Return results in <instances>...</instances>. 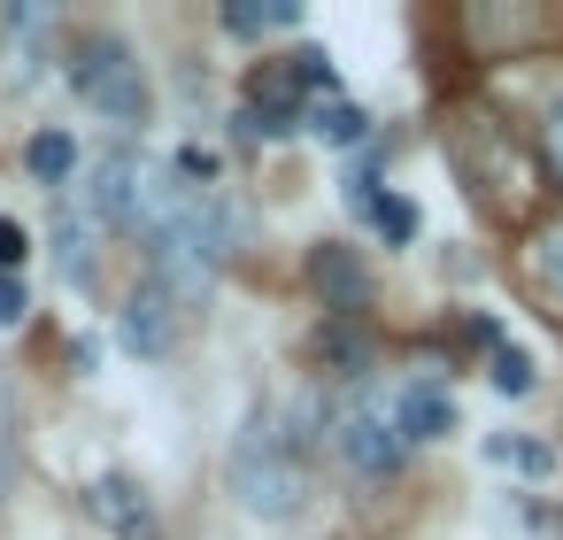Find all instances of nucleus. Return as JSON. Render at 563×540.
Wrapping results in <instances>:
<instances>
[{
  "mask_svg": "<svg viewBox=\"0 0 563 540\" xmlns=\"http://www.w3.org/2000/svg\"><path fill=\"white\" fill-rule=\"evenodd\" d=\"M224 478H232V494H240L247 517L286 525V517L309 502V471H301V432H294V417H278L271 401L247 409V425L232 432Z\"/></svg>",
  "mask_w": 563,
  "mask_h": 540,
  "instance_id": "1",
  "label": "nucleus"
},
{
  "mask_svg": "<svg viewBox=\"0 0 563 540\" xmlns=\"http://www.w3.org/2000/svg\"><path fill=\"white\" fill-rule=\"evenodd\" d=\"M70 86H78V101L93 109V117H109V124H147V70H140V55L117 40V32H93V40H78L70 47Z\"/></svg>",
  "mask_w": 563,
  "mask_h": 540,
  "instance_id": "2",
  "label": "nucleus"
},
{
  "mask_svg": "<svg viewBox=\"0 0 563 540\" xmlns=\"http://www.w3.org/2000/svg\"><path fill=\"white\" fill-rule=\"evenodd\" d=\"M324 432H332L340 463H347V471H363V478H394V471H401V455H409V440H401V425H394V401H386V394H371V386H355V394L324 417Z\"/></svg>",
  "mask_w": 563,
  "mask_h": 540,
  "instance_id": "3",
  "label": "nucleus"
},
{
  "mask_svg": "<svg viewBox=\"0 0 563 540\" xmlns=\"http://www.w3.org/2000/svg\"><path fill=\"white\" fill-rule=\"evenodd\" d=\"M147 178H155V163H147L140 147H109V155L93 163V178H86V217H93V224H132V232H140Z\"/></svg>",
  "mask_w": 563,
  "mask_h": 540,
  "instance_id": "4",
  "label": "nucleus"
},
{
  "mask_svg": "<svg viewBox=\"0 0 563 540\" xmlns=\"http://www.w3.org/2000/svg\"><path fill=\"white\" fill-rule=\"evenodd\" d=\"M178 294L170 286H155V278H140L132 294H124V309H117V348L124 355H140V363H163L170 355V340H178Z\"/></svg>",
  "mask_w": 563,
  "mask_h": 540,
  "instance_id": "5",
  "label": "nucleus"
},
{
  "mask_svg": "<svg viewBox=\"0 0 563 540\" xmlns=\"http://www.w3.org/2000/svg\"><path fill=\"white\" fill-rule=\"evenodd\" d=\"M86 509H93L117 540H155V502H147V486H140L132 471H101V478L86 486Z\"/></svg>",
  "mask_w": 563,
  "mask_h": 540,
  "instance_id": "6",
  "label": "nucleus"
},
{
  "mask_svg": "<svg viewBox=\"0 0 563 540\" xmlns=\"http://www.w3.org/2000/svg\"><path fill=\"white\" fill-rule=\"evenodd\" d=\"M386 401H394V425H401V440H409V448H417V440H440V432H455V394H448L432 371L401 378Z\"/></svg>",
  "mask_w": 563,
  "mask_h": 540,
  "instance_id": "7",
  "label": "nucleus"
},
{
  "mask_svg": "<svg viewBox=\"0 0 563 540\" xmlns=\"http://www.w3.org/2000/svg\"><path fill=\"white\" fill-rule=\"evenodd\" d=\"M309 286L324 294V309H332V317H355V309H363V294H371V278H363L355 247H317V255H309Z\"/></svg>",
  "mask_w": 563,
  "mask_h": 540,
  "instance_id": "8",
  "label": "nucleus"
},
{
  "mask_svg": "<svg viewBox=\"0 0 563 540\" xmlns=\"http://www.w3.org/2000/svg\"><path fill=\"white\" fill-rule=\"evenodd\" d=\"M47 247H55V271H63L70 286H93V217H86L78 201H63V209H55Z\"/></svg>",
  "mask_w": 563,
  "mask_h": 540,
  "instance_id": "9",
  "label": "nucleus"
},
{
  "mask_svg": "<svg viewBox=\"0 0 563 540\" xmlns=\"http://www.w3.org/2000/svg\"><path fill=\"white\" fill-rule=\"evenodd\" d=\"M24 170H32L40 186H70V170H78V140H70L63 124L32 132V140H24Z\"/></svg>",
  "mask_w": 563,
  "mask_h": 540,
  "instance_id": "10",
  "label": "nucleus"
},
{
  "mask_svg": "<svg viewBox=\"0 0 563 540\" xmlns=\"http://www.w3.org/2000/svg\"><path fill=\"white\" fill-rule=\"evenodd\" d=\"M232 40H263V32H294L301 24V0H271V9H247V0H224V16H217Z\"/></svg>",
  "mask_w": 563,
  "mask_h": 540,
  "instance_id": "11",
  "label": "nucleus"
},
{
  "mask_svg": "<svg viewBox=\"0 0 563 540\" xmlns=\"http://www.w3.org/2000/svg\"><path fill=\"white\" fill-rule=\"evenodd\" d=\"M309 132H317V140H332V147H363V140H371V117H363L347 93H332V101H317V109H309Z\"/></svg>",
  "mask_w": 563,
  "mask_h": 540,
  "instance_id": "12",
  "label": "nucleus"
},
{
  "mask_svg": "<svg viewBox=\"0 0 563 540\" xmlns=\"http://www.w3.org/2000/svg\"><path fill=\"white\" fill-rule=\"evenodd\" d=\"M525 263H532V286H540V294L563 309V217L532 232V255H525Z\"/></svg>",
  "mask_w": 563,
  "mask_h": 540,
  "instance_id": "13",
  "label": "nucleus"
},
{
  "mask_svg": "<svg viewBox=\"0 0 563 540\" xmlns=\"http://www.w3.org/2000/svg\"><path fill=\"white\" fill-rule=\"evenodd\" d=\"M317 355L332 363V378H363V363H371V348H363V332H355V317H332V332L317 340Z\"/></svg>",
  "mask_w": 563,
  "mask_h": 540,
  "instance_id": "14",
  "label": "nucleus"
},
{
  "mask_svg": "<svg viewBox=\"0 0 563 540\" xmlns=\"http://www.w3.org/2000/svg\"><path fill=\"white\" fill-rule=\"evenodd\" d=\"M486 463H509V471H525V478H548L555 455H548L540 440H509V432H494V440H486Z\"/></svg>",
  "mask_w": 563,
  "mask_h": 540,
  "instance_id": "15",
  "label": "nucleus"
},
{
  "mask_svg": "<svg viewBox=\"0 0 563 540\" xmlns=\"http://www.w3.org/2000/svg\"><path fill=\"white\" fill-rule=\"evenodd\" d=\"M486 378H494V394H532V355L525 348H494V363H486Z\"/></svg>",
  "mask_w": 563,
  "mask_h": 540,
  "instance_id": "16",
  "label": "nucleus"
},
{
  "mask_svg": "<svg viewBox=\"0 0 563 540\" xmlns=\"http://www.w3.org/2000/svg\"><path fill=\"white\" fill-rule=\"evenodd\" d=\"M371 224H378L394 247H401V240H417V209H409L401 194H378V201H371Z\"/></svg>",
  "mask_w": 563,
  "mask_h": 540,
  "instance_id": "17",
  "label": "nucleus"
},
{
  "mask_svg": "<svg viewBox=\"0 0 563 540\" xmlns=\"http://www.w3.org/2000/svg\"><path fill=\"white\" fill-rule=\"evenodd\" d=\"M540 155H548V170L563 178V101H548V117H540Z\"/></svg>",
  "mask_w": 563,
  "mask_h": 540,
  "instance_id": "18",
  "label": "nucleus"
},
{
  "mask_svg": "<svg viewBox=\"0 0 563 540\" xmlns=\"http://www.w3.org/2000/svg\"><path fill=\"white\" fill-rule=\"evenodd\" d=\"M24 301H32L24 278H16V271H0V324H24Z\"/></svg>",
  "mask_w": 563,
  "mask_h": 540,
  "instance_id": "19",
  "label": "nucleus"
},
{
  "mask_svg": "<svg viewBox=\"0 0 563 540\" xmlns=\"http://www.w3.org/2000/svg\"><path fill=\"white\" fill-rule=\"evenodd\" d=\"M24 255H32V240H24V224H16V217H0V271H16Z\"/></svg>",
  "mask_w": 563,
  "mask_h": 540,
  "instance_id": "20",
  "label": "nucleus"
}]
</instances>
